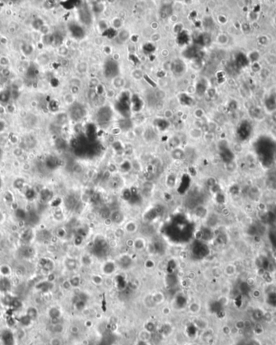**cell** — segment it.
<instances>
[{
	"label": "cell",
	"instance_id": "obj_25",
	"mask_svg": "<svg viewBox=\"0 0 276 345\" xmlns=\"http://www.w3.org/2000/svg\"><path fill=\"white\" fill-rule=\"evenodd\" d=\"M5 128V124L2 121H0V131H2Z\"/></svg>",
	"mask_w": 276,
	"mask_h": 345
},
{
	"label": "cell",
	"instance_id": "obj_22",
	"mask_svg": "<svg viewBox=\"0 0 276 345\" xmlns=\"http://www.w3.org/2000/svg\"><path fill=\"white\" fill-rule=\"evenodd\" d=\"M9 62V61L7 58H0V64L2 65H7Z\"/></svg>",
	"mask_w": 276,
	"mask_h": 345
},
{
	"label": "cell",
	"instance_id": "obj_5",
	"mask_svg": "<svg viewBox=\"0 0 276 345\" xmlns=\"http://www.w3.org/2000/svg\"><path fill=\"white\" fill-rule=\"evenodd\" d=\"M40 198H41V200L42 202L47 203L48 201H50V199L52 198V193L47 189H44L40 193Z\"/></svg>",
	"mask_w": 276,
	"mask_h": 345
},
{
	"label": "cell",
	"instance_id": "obj_27",
	"mask_svg": "<svg viewBox=\"0 0 276 345\" xmlns=\"http://www.w3.org/2000/svg\"><path fill=\"white\" fill-rule=\"evenodd\" d=\"M0 187H1V180H0Z\"/></svg>",
	"mask_w": 276,
	"mask_h": 345
},
{
	"label": "cell",
	"instance_id": "obj_2",
	"mask_svg": "<svg viewBox=\"0 0 276 345\" xmlns=\"http://www.w3.org/2000/svg\"><path fill=\"white\" fill-rule=\"evenodd\" d=\"M11 289V281L7 277H4L0 279V291L7 292Z\"/></svg>",
	"mask_w": 276,
	"mask_h": 345
},
{
	"label": "cell",
	"instance_id": "obj_1",
	"mask_svg": "<svg viewBox=\"0 0 276 345\" xmlns=\"http://www.w3.org/2000/svg\"><path fill=\"white\" fill-rule=\"evenodd\" d=\"M35 237V234L33 233V231L31 228H27L23 233L22 234V240L25 243H29L32 240V239Z\"/></svg>",
	"mask_w": 276,
	"mask_h": 345
},
{
	"label": "cell",
	"instance_id": "obj_20",
	"mask_svg": "<svg viewBox=\"0 0 276 345\" xmlns=\"http://www.w3.org/2000/svg\"><path fill=\"white\" fill-rule=\"evenodd\" d=\"M62 340L59 338H58V337H54V338L51 339V345H62Z\"/></svg>",
	"mask_w": 276,
	"mask_h": 345
},
{
	"label": "cell",
	"instance_id": "obj_24",
	"mask_svg": "<svg viewBox=\"0 0 276 345\" xmlns=\"http://www.w3.org/2000/svg\"><path fill=\"white\" fill-rule=\"evenodd\" d=\"M7 110H8V111H9V112H11V113L13 112V111H14V110H15L14 106H13V105H8V106H7Z\"/></svg>",
	"mask_w": 276,
	"mask_h": 345
},
{
	"label": "cell",
	"instance_id": "obj_14",
	"mask_svg": "<svg viewBox=\"0 0 276 345\" xmlns=\"http://www.w3.org/2000/svg\"><path fill=\"white\" fill-rule=\"evenodd\" d=\"M25 197L28 200H32L36 197V192L33 189H28L25 192Z\"/></svg>",
	"mask_w": 276,
	"mask_h": 345
},
{
	"label": "cell",
	"instance_id": "obj_6",
	"mask_svg": "<svg viewBox=\"0 0 276 345\" xmlns=\"http://www.w3.org/2000/svg\"><path fill=\"white\" fill-rule=\"evenodd\" d=\"M38 316V311L34 306H30L27 310V317L31 320L36 319Z\"/></svg>",
	"mask_w": 276,
	"mask_h": 345
},
{
	"label": "cell",
	"instance_id": "obj_7",
	"mask_svg": "<svg viewBox=\"0 0 276 345\" xmlns=\"http://www.w3.org/2000/svg\"><path fill=\"white\" fill-rule=\"evenodd\" d=\"M38 219H39V217L37 213H35L34 211L28 212V216H27L26 221H28L30 224H36L39 221Z\"/></svg>",
	"mask_w": 276,
	"mask_h": 345
},
{
	"label": "cell",
	"instance_id": "obj_12",
	"mask_svg": "<svg viewBox=\"0 0 276 345\" xmlns=\"http://www.w3.org/2000/svg\"><path fill=\"white\" fill-rule=\"evenodd\" d=\"M225 273L228 276H232L236 273V267L233 265H228L225 268Z\"/></svg>",
	"mask_w": 276,
	"mask_h": 345
},
{
	"label": "cell",
	"instance_id": "obj_8",
	"mask_svg": "<svg viewBox=\"0 0 276 345\" xmlns=\"http://www.w3.org/2000/svg\"><path fill=\"white\" fill-rule=\"evenodd\" d=\"M48 233L49 232L46 230L41 231V232L38 233V235H37V236H38V239H37V240H39V241L41 242H44L46 241L47 239H50V235H49Z\"/></svg>",
	"mask_w": 276,
	"mask_h": 345
},
{
	"label": "cell",
	"instance_id": "obj_10",
	"mask_svg": "<svg viewBox=\"0 0 276 345\" xmlns=\"http://www.w3.org/2000/svg\"><path fill=\"white\" fill-rule=\"evenodd\" d=\"M22 51L24 55L29 56L31 55L33 52V46L30 44H23L22 45Z\"/></svg>",
	"mask_w": 276,
	"mask_h": 345
},
{
	"label": "cell",
	"instance_id": "obj_17",
	"mask_svg": "<svg viewBox=\"0 0 276 345\" xmlns=\"http://www.w3.org/2000/svg\"><path fill=\"white\" fill-rule=\"evenodd\" d=\"M4 198L6 202L8 203H13V196L10 192H6L4 194Z\"/></svg>",
	"mask_w": 276,
	"mask_h": 345
},
{
	"label": "cell",
	"instance_id": "obj_26",
	"mask_svg": "<svg viewBox=\"0 0 276 345\" xmlns=\"http://www.w3.org/2000/svg\"><path fill=\"white\" fill-rule=\"evenodd\" d=\"M4 219H5V215L3 214V213H2V212L0 211V223L3 222Z\"/></svg>",
	"mask_w": 276,
	"mask_h": 345
},
{
	"label": "cell",
	"instance_id": "obj_21",
	"mask_svg": "<svg viewBox=\"0 0 276 345\" xmlns=\"http://www.w3.org/2000/svg\"><path fill=\"white\" fill-rule=\"evenodd\" d=\"M13 153H14V155L15 156H16V157H20V156L23 155V150H22V148H15L14 149Z\"/></svg>",
	"mask_w": 276,
	"mask_h": 345
},
{
	"label": "cell",
	"instance_id": "obj_9",
	"mask_svg": "<svg viewBox=\"0 0 276 345\" xmlns=\"http://www.w3.org/2000/svg\"><path fill=\"white\" fill-rule=\"evenodd\" d=\"M24 186H25V180L21 177L16 179L13 182V187L16 190H21L24 187Z\"/></svg>",
	"mask_w": 276,
	"mask_h": 345
},
{
	"label": "cell",
	"instance_id": "obj_18",
	"mask_svg": "<svg viewBox=\"0 0 276 345\" xmlns=\"http://www.w3.org/2000/svg\"><path fill=\"white\" fill-rule=\"evenodd\" d=\"M171 8H170V7H167V6H165V7L162 8V10H161V13H163L162 14V16H163V18H165L166 16H169V15L171 13Z\"/></svg>",
	"mask_w": 276,
	"mask_h": 345
},
{
	"label": "cell",
	"instance_id": "obj_16",
	"mask_svg": "<svg viewBox=\"0 0 276 345\" xmlns=\"http://www.w3.org/2000/svg\"><path fill=\"white\" fill-rule=\"evenodd\" d=\"M43 26H44V23H43V21H42L41 19H40L34 20V22L32 23V27H33L35 29H41Z\"/></svg>",
	"mask_w": 276,
	"mask_h": 345
},
{
	"label": "cell",
	"instance_id": "obj_4",
	"mask_svg": "<svg viewBox=\"0 0 276 345\" xmlns=\"http://www.w3.org/2000/svg\"><path fill=\"white\" fill-rule=\"evenodd\" d=\"M15 214H16V218L19 219L20 221H26L27 219V216H28V212L26 211L23 208H17L15 211Z\"/></svg>",
	"mask_w": 276,
	"mask_h": 345
},
{
	"label": "cell",
	"instance_id": "obj_19",
	"mask_svg": "<svg viewBox=\"0 0 276 345\" xmlns=\"http://www.w3.org/2000/svg\"><path fill=\"white\" fill-rule=\"evenodd\" d=\"M0 270H1V273L4 276H7V275H8L10 274V268L8 266H7V265H3V266L1 267Z\"/></svg>",
	"mask_w": 276,
	"mask_h": 345
},
{
	"label": "cell",
	"instance_id": "obj_13",
	"mask_svg": "<svg viewBox=\"0 0 276 345\" xmlns=\"http://www.w3.org/2000/svg\"><path fill=\"white\" fill-rule=\"evenodd\" d=\"M200 310V306L197 302H193L189 306V311H191L192 314L198 313Z\"/></svg>",
	"mask_w": 276,
	"mask_h": 345
},
{
	"label": "cell",
	"instance_id": "obj_15",
	"mask_svg": "<svg viewBox=\"0 0 276 345\" xmlns=\"http://www.w3.org/2000/svg\"><path fill=\"white\" fill-rule=\"evenodd\" d=\"M82 111H81V109L79 108H73V110H72L71 112V115H72V118H74V119H79V118L82 117Z\"/></svg>",
	"mask_w": 276,
	"mask_h": 345
},
{
	"label": "cell",
	"instance_id": "obj_23",
	"mask_svg": "<svg viewBox=\"0 0 276 345\" xmlns=\"http://www.w3.org/2000/svg\"><path fill=\"white\" fill-rule=\"evenodd\" d=\"M78 331H79V329H78V327H77V326H73V327H71V331L73 333L77 334L78 332Z\"/></svg>",
	"mask_w": 276,
	"mask_h": 345
},
{
	"label": "cell",
	"instance_id": "obj_11",
	"mask_svg": "<svg viewBox=\"0 0 276 345\" xmlns=\"http://www.w3.org/2000/svg\"><path fill=\"white\" fill-rule=\"evenodd\" d=\"M32 253H33V249H32L31 247L27 246V245L23 246V248H22V249H21V254H22L23 256H26V257L31 256L32 255Z\"/></svg>",
	"mask_w": 276,
	"mask_h": 345
},
{
	"label": "cell",
	"instance_id": "obj_3",
	"mask_svg": "<svg viewBox=\"0 0 276 345\" xmlns=\"http://www.w3.org/2000/svg\"><path fill=\"white\" fill-rule=\"evenodd\" d=\"M12 98V92L9 90H3L0 92V103L2 104H7Z\"/></svg>",
	"mask_w": 276,
	"mask_h": 345
}]
</instances>
